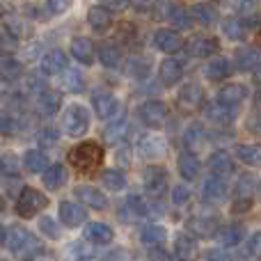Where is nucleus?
<instances>
[{
	"label": "nucleus",
	"instance_id": "1",
	"mask_svg": "<svg viewBox=\"0 0 261 261\" xmlns=\"http://www.w3.org/2000/svg\"><path fill=\"white\" fill-rule=\"evenodd\" d=\"M69 161L83 174H90V172L99 170L101 161H103V149L96 142H81L69 151Z\"/></svg>",
	"mask_w": 261,
	"mask_h": 261
},
{
	"label": "nucleus",
	"instance_id": "2",
	"mask_svg": "<svg viewBox=\"0 0 261 261\" xmlns=\"http://www.w3.org/2000/svg\"><path fill=\"white\" fill-rule=\"evenodd\" d=\"M48 206V197H46L41 190L37 188H30V186H25V188H21V193H18L16 197V216L18 218H35L37 213H41L44 208Z\"/></svg>",
	"mask_w": 261,
	"mask_h": 261
},
{
	"label": "nucleus",
	"instance_id": "3",
	"mask_svg": "<svg viewBox=\"0 0 261 261\" xmlns=\"http://www.w3.org/2000/svg\"><path fill=\"white\" fill-rule=\"evenodd\" d=\"M62 128L71 138H83L90 130V110L83 106H69L62 115Z\"/></svg>",
	"mask_w": 261,
	"mask_h": 261
},
{
	"label": "nucleus",
	"instance_id": "4",
	"mask_svg": "<svg viewBox=\"0 0 261 261\" xmlns=\"http://www.w3.org/2000/svg\"><path fill=\"white\" fill-rule=\"evenodd\" d=\"M142 176H144L142 184H144L147 195L151 199H161L163 195H165V190H167V172L163 170V167H158V165H149L147 170H144Z\"/></svg>",
	"mask_w": 261,
	"mask_h": 261
},
{
	"label": "nucleus",
	"instance_id": "5",
	"mask_svg": "<svg viewBox=\"0 0 261 261\" xmlns=\"http://www.w3.org/2000/svg\"><path fill=\"white\" fill-rule=\"evenodd\" d=\"M138 117L144 126L158 128V126H163V122H165L167 108L163 101H144V103L138 108Z\"/></svg>",
	"mask_w": 261,
	"mask_h": 261
},
{
	"label": "nucleus",
	"instance_id": "6",
	"mask_svg": "<svg viewBox=\"0 0 261 261\" xmlns=\"http://www.w3.org/2000/svg\"><path fill=\"white\" fill-rule=\"evenodd\" d=\"M204 113H206L208 122L218 124V126H227V124H231L236 119V106H229V103L218 99L216 103H208Z\"/></svg>",
	"mask_w": 261,
	"mask_h": 261
},
{
	"label": "nucleus",
	"instance_id": "7",
	"mask_svg": "<svg viewBox=\"0 0 261 261\" xmlns=\"http://www.w3.org/2000/svg\"><path fill=\"white\" fill-rule=\"evenodd\" d=\"M227 188L225 184V176H211V179L204 181V188H202V199L206 204H220L227 199Z\"/></svg>",
	"mask_w": 261,
	"mask_h": 261
},
{
	"label": "nucleus",
	"instance_id": "8",
	"mask_svg": "<svg viewBox=\"0 0 261 261\" xmlns=\"http://www.w3.org/2000/svg\"><path fill=\"white\" fill-rule=\"evenodd\" d=\"M67 69H69L67 55L58 48L48 50V53L41 58V73H46V76H60V73H64Z\"/></svg>",
	"mask_w": 261,
	"mask_h": 261
},
{
	"label": "nucleus",
	"instance_id": "9",
	"mask_svg": "<svg viewBox=\"0 0 261 261\" xmlns=\"http://www.w3.org/2000/svg\"><path fill=\"white\" fill-rule=\"evenodd\" d=\"M208 170H211L213 176H231L236 172L234 158L227 151H213L208 156Z\"/></svg>",
	"mask_w": 261,
	"mask_h": 261
},
{
	"label": "nucleus",
	"instance_id": "10",
	"mask_svg": "<svg viewBox=\"0 0 261 261\" xmlns=\"http://www.w3.org/2000/svg\"><path fill=\"white\" fill-rule=\"evenodd\" d=\"M76 197L90 208H96V211H103L108 206V197L94 186H76Z\"/></svg>",
	"mask_w": 261,
	"mask_h": 261
},
{
	"label": "nucleus",
	"instance_id": "11",
	"mask_svg": "<svg viewBox=\"0 0 261 261\" xmlns=\"http://www.w3.org/2000/svg\"><path fill=\"white\" fill-rule=\"evenodd\" d=\"M92 106H94V113L99 115L101 119H110L119 108V101L115 94H108V92H96L92 96Z\"/></svg>",
	"mask_w": 261,
	"mask_h": 261
},
{
	"label": "nucleus",
	"instance_id": "12",
	"mask_svg": "<svg viewBox=\"0 0 261 261\" xmlns=\"http://www.w3.org/2000/svg\"><path fill=\"white\" fill-rule=\"evenodd\" d=\"M60 220L67 227H81L87 220V211L76 202H62L60 204Z\"/></svg>",
	"mask_w": 261,
	"mask_h": 261
},
{
	"label": "nucleus",
	"instance_id": "13",
	"mask_svg": "<svg viewBox=\"0 0 261 261\" xmlns=\"http://www.w3.org/2000/svg\"><path fill=\"white\" fill-rule=\"evenodd\" d=\"M158 76H161V83L165 87L176 85V83L181 81V76H184V64H181L179 60H174V58L163 60L161 69H158Z\"/></svg>",
	"mask_w": 261,
	"mask_h": 261
},
{
	"label": "nucleus",
	"instance_id": "14",
	"mask_svg": "<svg viewBox=\"0 0 261 261\" xmlns=\"http://www.w3.org/2000/svg\"><path fill=\"white\" fill-rule=\"evenodd\" d=\"M186 227H188V231H193L195 236H199V239H211V236H216L218 231H220L216 218H204V216L190 218Z\"/></svg>",
	"mask_w": 261,
	"mask_h": 261
},
{
	"label": "nucleus",
	"instance_id": "15",
	"mask_svg": "<svg viewBox=\"0 0 261 261\" xmlns=\"http://www.w3.org/2000/svg\"><path fill=\"white\" fill-rule=\"evenodd\" d=\"M236 67L241 71H259L261 69V53L252 46H243L236 50Z\"/></svg>",
	"mask_w": 261,
	"mask_h": 261
},
{
	"label": "nucleus",
	"instance_id": "16",
	"mask_svg": "<svg viewBox=\"0 0 261 261\" xmlns=\"http://www.w3.org/2000/svg\"><path fill=\"white\" fill-rule=\"evenodd\" d=\"M204 103V92L199 85H195V83H188V85L181 87L179 92V106L186 110H197L199 106Z\"/></svg>",
	"mask_w": 261,
	"mask_h": 261
},
{
	"label": "nucleus",
	"instance_id": "17",
	"mask_svg": "<svg viewBox=\"0 0 261 261\" xmlns=\"http://www.w3.org/2000/svg\"><path fill=\"white\" fill-rule=\"evenodd\" d=\"M186 50L193 58H208L218 50V41L213 37H193V39L186 44Z\"/></svg>",
	"mask_w": 261,
	"mask_h": 261
},
{
	"label": "nucleus",
	"instance_id": "18",
	"mask_svg": "<svg viewBox=\"0 0 261 261\" xmlns=\"http://www.w3.org/2000/svg\"><path fill=\"white\" fill-rule=\"evenodd\" d=\"M115 239V231L110 229L106 222H90L85 227V241L87 243H96V245H108Z\"/></svg>",
	"mask_w": 261,
	"mask_h": 261
},
{
	"label": "nucleus",
	"instance_id": "19",
	"mask_svg": "<svg viewBox=\"0 0 261 261\" xmlns=\"http://www.w3.org/2000/svg\"><path fill=\"white\" fill-rule=\"evenodd\" d=\"M181 35L174 30H158L156 35H153V46H156L158 50H163V53H176V50L181 48Z\"/></svg>",
	"mask_w": 261,
	"mask_h": 261
},
{
	"label": "nucleus",
	"instance_id": "20",
	"mask_svg": "<svg viewBox=\"0 0 261 261\" xmlns=\"http://www.w3.org/2000/svg\"><path fill=\"white\" fill-rule=\"evenodd\" d=\"M87 21H90V28L94 32H106L113 25V12H110L108 7H103V5H96V7L90 9Z\"/></svg>",
	"mask_w": 261,
	"mask_h": 261
},
{
	"label": "nucleus",
	"instance_id": "21",
	"mask_svg": "<svg viewBox=\"0 0 261 261\" xmlns=\"http://www.w3.org/2000/svg\"><path fill=\"white\" fill-rule=\"evenodd\" d=\"M60 103H62V99H60V94L53 90H44L37 96V110H39L44 117H53L60 110Z\"/></svg>",
	"mask_w": 261,
	"mask_h": 261
},
{
	"label": "nucleus",
	"instance_id": "22",
	"mask_svg": "<svg viewBox=\"0 0 261 261\" xmlns=\"http://www.w3.org/2000/svg\"><path fill=\"white\" fill-rule=\"evenodd\" d=\"M23 167H25V172H30V174H39V172L48 170V158H46V153L39 151V149H30V151L23 153Z\"/></svg>",
	"mask_w": 261,
	"mask_h": 261
},
{
	"label": "nucleus",
	"instance_id": "23",
	"mask_svg": "<svg viewBox=\"0 0 261 261\" xmlns=\"http://www.w3.org/2000/svg\"><path fill=\"white\" fill-rule=\"evenodd\" d=\"M176 167H179L181 179H186V181H195L199 176V161L195 158L193 151H184V153H181Z\"/></svg>",
	"mask_w": 261,
	"mask_h": 261
},
{
	"label": "nucleus",
	"instance_id": "24",
	"mask_svg": "<svg viewBox=\"0 0 261 261\" xmlns=\"http://www.w3.org/2000/svg\"><path fill=\"white\" fill-rule=\"evenodd\" d=\"M71 55L81 64H92L94 62V46H92V41L87 37H76L71 41Z\"/></svg>",
	"mask_w": 261,
	"mask_h": 261
},
{
	"label": "nucleus",
	"instance_id": "25",
	"mask_svg": "<svg viewBox=\"0 0 261 261\" xmlns=\"http://www.w3.org/2000/svg\"><path fill=\"white\" fill-rule=\"evenodd\" d=\"M41 254H44V245H41V241L37 239V236H30V239H28L25 243L12 254V257L18 259V261H35V259H39Z\"/></svg>",
	"mask_w": 261,
	"mask_h": 261
},
{
	"label": "nucleus",
	"instance_id": "26",
	"mask_svg": "<svg viewBox=\"0 0 261 261\" xmlns=\"http://www.w3.org/2000/svg\"><path fill=\"white\" fill-rule=\"evenodd\" d=\"M236 158L248 167H261V144H241L236 149Z\"/></svg>",
	"mask_w": 261,
	"mask_h": 261
},
{
	"label": "nucleus",
	"instance_id": "27",
	"mask_svg": "<svg viewBox=\"0 0 261 261\" xmlns=\"http://www.w3.org/2000/svg\"><path fill=\"white\" fill-rule=\"evenodd\" d=\"M64 184H67V170H64V165H60V163H53V165L44 172V186L48 190H58V188H62Z\"/></svg>",
	"mask_w": 261,
	"mask_h": 261
},
{
	"label": "nucleus",
	"instance_id": "28",
	"mask_svg": "<svg viewBox=\"0 0 261 261\" xmlns=\"http://www.w3.org/2000/svg\"><path fill=\"white\" fill-rule=\"evenodd\" d=\"M245 96H248V90H245V85H241V83H234V85H225L220 92H218V99L225 101V103H229V106L243 103Z\"/></svg>",
	"mask_w": 261,
	"mask_h": 261
},
{
	"label": "nucleus",
	"instance_id": "29",
	"mask_svg": "<svg viewBox=\"0 0 261 261\" xmlns=\"http://www.w3.org/2000/svg\"><path fill=\"white\" fill-rule=\"evenodd\" d=\"M126 133H128V119H126V115H124L117 122L108 124V128L103 130V140H106V144H117L119 140L126 138Z\"/></svg>",
	"mask_w": 261,
	"mask_h": 261
},
{
	"label": "nucleus",
	"instance_id": "30",
	"mask_svg": "<svg viewBox=\"0 0 261 261\" xmlns=\"http://www.w3.org/2000/svg\"><path fill=\"white\" fill-rule=\"evenodd\" d=\"M174 250H176V257H179L181 261H193L195 254H197V243H195L193 236L179 234V236H176Z\"/></svg>",
	"mask_w": 261,
	"mask_h": 261
},
{
	"label": "nucleus",
	"instance_id": "31",
	"mask_svg": "<svg viewBox=\"0 0 261 261\" xmlns=\"http://www.w3.org/2000/svg\"><path fill=\"white\" fill-rule=\"evenodd\" d=\"M99 60L103 67L117 69L119 62H122V50H119L115 44H110V41H103V44L99 46Z\"/></svg>",
	"mask_w": 261,
	"mask_h": 261
},
{
	"label": "nucleus",
	"instance_id": "32",
	"mask_svg": "<svg viewBox=\"0 0 261 261\" xmlns=\"http://www.w3.org/2000/svg\"><path fill=\"white\" fill-rule=\"evenodd\" d=\"M204 73H206L208 81H222V78H227L231 73V62L227 58H216L206 64Z\"/></svg>",
	"mask_w": 261,
	"mask_h": 261
},
{
	"label": "nucleus",
	"instance_id": "33",
	"mask_svg": "<svg viewBox=\"0 0 261 261\" xmlns=\"http://www.w3.org/2000/svg\"><path fill=\"white\" fill-rule=\"evenodd\" d=\"M222 30H225V35L229 37V39L243 41L245 37H248V23L241 21V18L229 16V18H225V21H222Z\"/></svg>",
	"mask_w": 261,
	"mask_h": 261
},
{
	"label": "nucleus",
	"instance_id": "34",
	"mask_svg": "<svg viewBox=\"0 0 261 261\" xmlns=\"http://www.w3.org/2000/svg\"><path fill=\"white\" fill-rule=\"evenodd\" d=\"M165 239H167V229L161 225H147L140 231V241L144 245H161L165 243Z\"/></svg>",
	"mask_w": 261,
	"mask_h": 261
},
{
	"label": "nucleus",
	"instance_id": "35",
	"mask_svg": "<svg viewBox=\"0 0 261 261\" xmlns=\"http://www.w3.org/2000/svg\"><path fill=\"white\" fill-rule=\"evenodd\" d=\"M62 85L67 92L81 94V92L85 90V78H83V73L78 71V69H67V71L62 73Z\"/></svg>",
	"mask_w": 261,
	"mask_h": 261
},
{
	"label": "nucleus",
	"instance_id": "36",
	"mask_svg": "<svg viewBox=\"0 0 261 261\" xmlns=\"http://www.w3.org/2000/svg\"><path fill=\"white\" fill-rule=\"evenodd\" d=\"M204 138H206L204 128L199 126V124H190V126L186 128V133H184V147L188 149V151H195L197 147H202Z\"/></svg>",
	"mask_w": 261,
	"mask_h": 261
},
{
	"label": "nucleus",
	"instance_id": "37",
	"mask_svg": "<svg viewBox=\"0 0 261 261\" xmlns=\"http://www.w3.org/2000/svg\"><path fill=\"white\" fill-rule=\"evenodd\" d=\"M218 236H220V243L225 245V248H234V245H239L241 239H243V227L241 225H227L218 231Z\"/></svg>",
	"mask_w": 261,
	"mask_h": 261
},
{
	"label": "nucleus",
	"instance_id": "38",
	"mask_svg": "<svg viewBox=\"0 0 261 261\" xmlns=\"http://www.w3.org/2000/svg\"><path fill=\"white\" fill-rule=\"evenodd\" d=\"M101 181H103V186L108 190H113V193L124 190V186H126V176H124V172H119V170H106L103 174H101Z\"/></svg>",
	"mask_w": 261,
	"mask_h": 261
},
{
	"label": "nucleus",
	"instance_id": "39",
	"mask_svg": "<svg viewBox=\"0 0 261 261\" xmlns=\"http://www.w3.org/2000/svg\"><path fill=\"white\" fill-rule=\"evenodd\" d=\"M193 16L197 18L202 25H213L218 18V12L213 9V5H206V3H197L193 7Z\"/></svg>",
	"mask_w": 261,
	"mask_h": 261
},
{
	"label": "nucleus",
	"instance_id": "40",
	"mask_svg": "<svg viewBox=\"0 0 261 261\" xmlns=\"http://www.w3.org/2000/svg\"><path fill=\"white\" fill-rule=\"evenodd\" d=\"M140 151L147 158H158L165 153V142L158 138H144L142 142H140Z\"/></svg>",
	"mask_w": 261,
	"mask_h": 261
},
{
	"label": "nucleus",
	"instance_id": "41",
	"mask_svg": "<svg viewBox=\"0 0 261 261\" xmlns=\"http://www.w3.org/2000/svg\"><path fill=\"white\" fill-rule=\"evenodd\" d=\"M18 78H21V64H18L14 58L5 55L3 58V81L9 85V83H16Z\"/></svg>",
	"mask_w": 261,
	"mask_h": 261
},
{
	"label": "nucleus",
	"instance_id": "42",
	"mask_svg": "<svg viewBox=\"0 0 261 261\" xmlns=\"http://www.w3.org/2000/svg\"><path fill=\"white\" fill-rule=\"evenodd\" d=\"M193 12H188V9H184V7H179V5H176L174 7V12H172V18L170 21L174 23L176 28H181V30H190V28H193Z\"/></svg>",
	"mask_w": 261,
	"mask_h": 261
},
{
	"label": "nucleus",
	"instance_id": "43",
	"mask_svg": "<svg viewBox=\"0 0 261 261\" xmlns=\"http://www.w3.org/2000/svg\"><path fill=\"white\" fill-rule=\"evenodd\" d=\"M128 73L142 81V78L149 76V62H147L144 58H133V60H128Z\"/></svg>",
	"mask_w": 261,
	"mask_h": 261
},
{
	"label": "nucleus",
	"instance_id": "44",
	"mask_svg": "<svg viewBox=\"0 0 261 261\" xmlns=\"http://www.w3.org/2000/svg\"><path fill=\"white\" fill-rule=\"evenodd\" d=\"M69 257H71V261H92L94 259V252L85 243H73L69 248Z\"/></svg>",
	"mask_w": 261,
	"mask_h": 261
},
{
	"label": "nucleus",
	"instance_id": "45",
	"mask_svg": "<svg viewBox=\"0 0 261 261\" xmlns=\"http://www.w3.org/2000/svg\"><path fill=\"white\" fill-rule=\"evenodd\" d=\"M58 140H60V133L53 126H46V128H41L39 133H37V142H39L41 147H55Z\"/></svg>",
	"mask_w": 261,
	"mask_h": 261
},
{
	"label": "nucleus",
	"instance_id": "46",
	"mask_svg": "<svg viewBox=\"0 0 261 261\" xmlns=\"http://www.w3.org/2000/svg\"><path fill=\"white\" fill-rule=\"evenodd\" d=\"M0 172H3L5 179H9V176H18V163H16V158H14L12 153H5V156H3Z\"/></svg>",
	"mask_w": 261,
	"mask_h": 261
},
{
	"label": "nucleus",
	"instance_id": "47",
	"mask_svg": "<svg viewBox=\"0 0 261 261\" xmlns=\"http://www.w3.org/2000/svg\"><path fill=\"white\" fill-rule=\"evenodd\" d=\"M39 231H44V236H48V239H60V227L58 222L53 220V218H41L39 220Z\"/></svg>",
	"mask_w": 261,
	"mask_h": 261
},
{
	"label": "nucleus",
	"instance_id": "48",
	"mask_svg": "<svg viewBox=\"0 0 261 261\" xmlns=\"http://www.w3.org/2000/svg\"><path fill=\"white\" fill-rule=\"evenodd\" d=\"M190 202V190L186 188V186L176 184L174 188H172V204L174 206H184V204Z\"/></svg>",
	"mask_w": 261,
	"mask_h": 261
},
{
	"label": "nucleus",
	"instance_id": "49",
	"mask_svg": "<svg viewBox=\"0 0 261 261\" xmlns=\"http://www.w3.org/2000/svg\"><path fill=\"white\" fill-rule=\"evenodd\" d=\"M234 7L241 16H252V14H257L259 0H234Z\"/></svg>",
	"mask_w": 261,
	"mask_h": 261
},
{
	"label": "nucleus",
	"instance_id": "50",
	"mask_svg": "<svg viewBox=\"0 0 261 261\" xmlns=\"http://www.w3.org/2000/svg\"><path fill=\"white\" fill-rule=\"evenodd\" d=\"M174 7L176 5L172 3V0H158V3L153 5V14H156V18H172Z\"/></svg>",
	"mask_w": 261,
	"mask_h": 261
},
{
	"label": "nucleus",
	"instance_id": "51",
	"mask_svg": "<svg viewBox=\"0 0 261 261\" xmlns=\"http://www.w3.org/2000/svg\"><path fill=\"white\" fill-rule=\"evenodd\" d=\"M46 7H48V14L58 16V14H64L69 9V0H48Z\"/></svg>",
	"mask_w": 261,
	"mask_h": 261
},
{
	"label": "nucleus",
	"instance_id": "52",
	"mask_svg": "<svg viewBox=\"0 0 261 261\" xmlns=\"http://www.w3.org/2000/svg\"><path fill=\"white\" fill-rule=\"evenodd\" d=\"M248 250H250V254H252L257 261H261V231H257V234L250 239V243H248Z\"/></svg>",
	"mask_w": 261,
	"mask_h": 261
},
{
	"label": "nucleus",
	"instance_id": "53",
	"mask_svg": "<svg viewBox=\"0 0 261 261\" xmlns=\"http://www.w3.org/2000/svg\"><path fill=\"white\" fill-rule=\"evenodd\" d=\"M103 7H108L110 12H124V9L130 5V0H101Z\"/></svg>",
	"mask_w": 261,
	"mask_h": 261
},
{
	"label": "nucleus",
	"instance_id": "54",
	"mask_svg": "<svg viewBox=\"0 0 261 261\" xmlns=\"http://www.w3.org/2000/svg\"><path fill=\"white\" fill-rule=\"evenodd\" d=\"M115 158H117V163L119 165H126L128 167V163H130V151H128V147H119L117 151H115Z\"/></svg>",
	"mask_w": 261,
	"mask_h": 261
},
{
	"label": "nucleus",
	"instance_id": "55",
	"mask_svg": "<svg viewBox=\"0 0 261 261\" xmlns=\"http://www.w3.org/2000/svg\"><path fill=\"white\" fill-rule=\"evenodd\" d=\"M206 261H231V259L225 250H211V252L206 254Z\"/></svg>",
	"mask_w": 261,
	"mask_h": 261
},
{
	"label": "nucleus",
	"instance_id": "56",
	"mask_svg": "<svg viewBox=\"0 0 261 261\" xmlns=\"http://www.w3.org/2000/svg\"><path fill=\"white\" fill-rule=\"evenodd\" d=\"M248 128L261 135V117H254V115H252V117L248 119Z\"/></svg>",
	"mask_w": 261,
	"mask_h": 261
},
{
	"label": "nucleus",
	"instance_id": "57",
	"mask_svg": "<svg viewBox=\"0 0 261 261\" xmlns=\"http://www.w3.org/2000/svg\"><path fill=\"white\" fill-rule=\"evenodd\" d=\"M130 5H133L138 12H144V9L151 7V0H130Z\"/></svg>",
	"mask_w": 261,
	"mask_h": 261
},
{
	"label": "nucleus",
	"instance_id": "58",
	"mask_svg": "<svg viewBox=\"0 0 261 261\" xmlns=\"http://www.w3.org/2000/svg\"><path fill=\"white\" fill-rule=\"evenodd\" d=\"M151 259L153 261H170V257H167L165 252H163V254L161 252H151Z\"/></svg>",
	"mask_w": 261,
	"mask_h": 261
},
{
	"label": "nucleus",
	"instance_id": "59",
	"mask_svg": "<svg viewBox=\"0 0 261 261\" xmlns=\"http://www.w3.org/2000/svg\"><path fill=\"white\" fill-rule=\"evenodd\" d=\"M254 106H257V110L261 113V90L257 92V94H254Z\"/></svg>",
	"mask_w": 261,
	"mask_h": 261
}]
</instances>
